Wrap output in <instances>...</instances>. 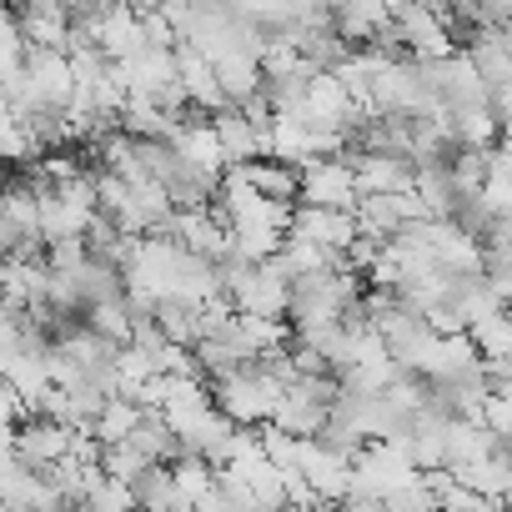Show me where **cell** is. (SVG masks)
Returning <instances> with one entry per match:
<instances>
[{"label": "cell", "mask_w": 512, "mask_h": 512, "mask_svg": "<svg viewBox=\"0 0 512 512\" xmlns=\"http://www.w3.org/2000/svg\"><path fill=\"white\" fill-rule=\"evenodd\" d=\"M236 171L256 196H272V201H292L297 206V166L277 161V156H256V161H241V166H226Z\"/></svg>", "instance_id": "cell-11"}, {"label": "cell", "mask_w": 512, "mask_h": 512, "mask_svg": "<svg viewBox=\"0 0 512 512\" xmlns=\"http://www.w3.org/2000/svg\"><path fill=\"white\" fill-rule=\"evenodd\" d=\"M387 502V512H437V502H432V492L422 487V472L407 482V487H397V492H387L382 497Z\"/></svg>", "instance_id": "cell-23"}, {"label": "cell", "mask_w": 512, "mask_h": 512, "mask_svg": "<svg viewBox=\"0 0 512 512\" xmlns=\"http://www.w3.org/2000/svg\"><path fill=\"white\" fill-rule=\"evenodd\" d=\"M467 342L477 352V362H507L512 357V322L507 312H487L467 327Z\"/></svg>", "instance_id": "cell-15"}, {"label": "cell", "mask_w": 512, "mask_h": 512, "mask_svg": "<svg viewBox=\"0 0 512 512\" xmlns=\"http://www.w3.org/2000/svg\"><path fill=\"white\" fill-rule=\"evenodd\" d=\"M131 497H136L141 512H186V502H181V492H176L166 462H151V467L131 482Z\"/></svg>", "instance_id": "cell-13"}, {"label": "cell", "mask_w": 512, "mask_h": 512, "mask_svg": "<svg viewBox=\"0 0 512 512\" xmlns=\"http://www.w3.org/2000/svg\"><path fill=\"white\" fill-rule=\"evenodd\" d=\"M297 206H327V211H352L357 206V186L342 156H317L307 166H297Z\"/></svg>", "instance_id": "cell-4"}, {"label": "cell", "mask_w": 512, "mask_h": 512, "mask_svg": "<svg viewBox=\"0 0 512 512\" xmlns=\"http://www.w3.org/2000/svg\"><path fill=\"white\" fill-rule=\"evenodd\" d=\"M146 462H176L181 457V447H176V437H171V427L161 422V412H141V422L131 427V437H126Z\"/></svg>", "instance_id": "cell-16"}, {"label": "cell", "mask_w": 512, "mask_h": 512, "mask_svg": "<svg viewBox=\"0 0 512 512\" xmlns=\"http://www.w3.org/2000/svg\"><path fill=\"white\" fill-rule=\"evenodd\" d=\"M211 387V407L231 422V427H262L282 397V382L262 367V362H241L221 377L206 382Z\"/></svg>", "instance_id": "cell-1"}, {"label": "cell", "mask_w": 512, "mask_h": 512, "mask_svg": "<svg viewBox=\"0 0 512 512\" xmlns=\"http://www.w3.org/2000/svg\"><path fill=\"white\" fill-rule=\"evenodd\" d=\"M267 262H272L287 282H297V277H312V272L337 267V251H327V246H317V241H307V236L287 231V236H282V246L267 256Z\"/></svg>", "instance_id": "cell-10"}, {"label": "cell", "mask_w": 512, "mask_h": 512, "mask_svg": "<svg viewBox=\"0 0 512 512\" xmlns=\"http://www.w3.org/2000/svg\"><path fill=\"white\" fill-rule=\"evenodd\" d=\"M146 467H151V462H146L131 442H111V447H101V472L116 477V482H136Z\"/></svg>", "instance_id": "cell-21"}, {"label": "cell", "mask_w": 512, "mask_h": 512, "mask_svg": "<svg viewBox=\"0 0 512 512\" xmlns=\"http://www.w3.org/2000/svg\"><path fill=\"white\" fill-rule=\"evenodd\" d=\"M86 507H96V512H126V507H136V497H131V482H116V477H106V472H96L91 477V487H86V497H81Z\"/></svg>", "instance_id": "cell-20"}, {"label": "cell", "mask_w": 512, "mask_h": 512, "mask_svg": "<svg viewBox=\"0 0 512 512\" xmlns=\"http://www.w3.org/2000/svg\"><path fill=\"white\" fill-rule=\"evenodd\" d=\"M342 161H347V171H352L357 196L407 191V181H412V161H402V156H392V151H362V146H352V151H342Z\"/></svg>", "instance_id": "cell-7"}, {"label": "cell", "mask_w": 512, "mask_h": 512, "mask_svg": "<svg viewBox=\"0 0 512 512\" xmlns=\"http://www.w3.org/2000/svg\"><path fill=\"white\" fill-rule=\"evenodd\" d=\"M477 422H482L497 442H507V437H512V397L487 392V397H482V407H477Z\"/></svg>", "instance_id": "cell-22"}, {"label": "cell", "mask_w": 512, "mask_h": 512, "mask_svg": "<svg viewBox=\"0 0 512 512\" xmlns=\"http://www.w3.org/2000/svg\"><path fill=\"white\" fill-rule=\"evenodd\" d=\"M211 131L221 141V156L226 166H241V161H256V156H267V131H256L236 106H221L211 111Z\"/></svg>", "instance_id": "cell-8"}, {"label": "cell", "mask_w": 512, "mask_h": 512, "mask_svg": "<svg viewBox=\"0 0 512 512\" xmlns=\"http://www.w3.org/2000/svg\"><path fill=\"white\" fill-rule=\"evenodd\" d=\"M292 231L342 256V251L352 246V236H357V221H352V211H327V206H297V211H292Z\"/></svg>", "instance_id": "cell-9"}, {"label": "cell", "mask_w": 512, "mask_h": 512, "mask_svg": "<svg viewBox=\"0 0 512 512\" xmlns=\"http://www.w3.org/2000/svg\"><path fill=\"white\" fill-rule=\"evenodd\" d=\"M457 487L477 492V497H507L512 492V467H507V447L502 452H487L477 462H462V467H447Z\"/></svg>", "instance_id": "cell-12"}, {"label": "cell", "mask_w": 512, "mask_h": 512, "mask_svg": "<svg viewBox=\"0 0 512 512\" xmlns=\"http://www.w3.org/2000/svg\"><path fill=\"white\" fill-rule=\"evenodd\" d=\"M71 437L76 427L66 422H51V417H21L16 432H11V452L31 467V472H46L51 462H61L71 452Z\"/></svg>", "instance_id": "cell-6"}, {"label": "cell", "mask_w": 512, "mask_h": 512, "mask_svg": "<svg viewBox=\"0 0 512 512\" xmlns=\"http://www.w3.org/2000/svg\"><path fill=\"white\" fill-rule=\"evenodd\" d=\"M362 297V277L347 272V267H327V272H312V277H297L292 282V297H287V317H292V332L302 327H322V322H342Z\"/></svg>", "instance_id": "cell-2"}, {"label": "cell", "mask_w": 512, "mask_h": 512, "mask_svg": "<svg viewBox=\"0 0 512 512\" xmlns=\"http://www.w3.org/2000/svg\"><path fill=\"white\" fill-rule=\"evenodd\" d=\"M337 512H387V502L372 497V492H342L337 497Z\"/></svg>", "instance_id": "cell-25"}, {"label": "cell", "mask_w": 512, "mask_h": 512, "mask_svg": "<svg viewBox=\"0 0 512 512\" xmlns=\"http://www.w3.org/2000/svg\"><path fill=\"white\" fill-rule=\"evenodd\" d=\"M221 297L241 317H287L292 282L272 262H221Z\"/></svg>", "instance_id": "cell-3"}, {"label": "cell", "mask_w": 512, "mask_h": 512, "mask_svg": "<svg viewBox=\"0 0 512 512\" xmlns=\"http://www.w3.org/2000/svg\"><path fill=\"white\" fill-rule=\"evenodd\" d=\"M136 422H141V407H136L131 397H106V402L96 407V417L86 422V432H91L101 447H111V442H126Z\"/></svg>", "instance_id": "cell-14"}, {"label": "cell", "mask_w": 512, "mask_h": 512, "mask_svg": "<svg viewBox=\"0 0 512 512\" xmlns=\"http://www.w3.org/2000/svg\"><path fill=\"white\" fill-rule=\"evenodd\" d=\"M171 467V482H176V492H181V502H186V512H191V502L206 492V487H216V467L211 462H201V457H191V452H181L176 462H166Z\"/></svg>", "instance_id": "cell-19"}, {"label": "cell", "mask_w": 512, "mask_h": 512, "mask_svg": "<svg viewBox=\"0 0 512 512\" xmlns=\"http://www.w3.org/2000/svg\"><path fill=\"white\" fill-rule=\"evenodd\" d=\"M21 251V236H16V226L0 216V262H6V256H16Z\"/></svg>", "instance_id": "cell-26"}, {"label": "cell", "mask_w": 512, "mask_h": 512, "mask_svg": "<svg viewBox=\"0 0 512 512\" xmlns=\"http://www.w3.org/2000/svg\"><path fill=\"white\" fill-rule=\"evenodd\" d=\"M166 146L191 166V171H201V176H211V181H221V171H226V156H221V141H216V131H211V116H201V111H186L176 126H171V136H166Z\"/></svg>", "instance_id": "cell-5"}, {"label": "cell", "mask_w": 512, "mask_h": 512, "mask_svg": "<svg viewBox=\"0 0 512 512\" xmlns=\"http://www.w3.org/2000/svg\"><path fill=\"white\" fill-rule=\"evenodd\" d=\"M21 352V312H6L0 307V367Z\"/></svg>", "instance_id": "cell-24"}, {"label": "cell", "mask_w": 512, "mask_h": 512, "mask_svg": "<svg viewBox=\"0 0 512 512\" xmlns=\"http://www.w3.org/2000/svg\"><path fill=\"white\" fill-rule=\"evenodd\" d=\"M86 327H91L96 337H106L111 347H121V342H131L136 317L126 312V302H121V297H111V302H91V307H86Z\"/></svg>", "instance_id": "cell-17"}, {"label": "cell", "mask_w": 512, "mask_h": 512, "mask_svg": "<svg viewBox=\"0 0 512 512\" xmlns=\"http://www.w3.org/2000/svg\"><path fill=\"white\" fill-rule=\"evenodd\" d=\"M226 236H231V262H267L282 246V231L272 226H226Z\"/></svg>", "instance_id": "cell-18"}]
</instances>
